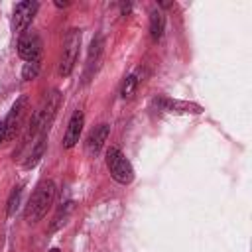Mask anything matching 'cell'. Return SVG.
<instances>
[{
    "label": "cell",
    "instance_id": "obj_1",
    "mask_svg": "<svg viewBox=\"0 0 252 252\" xmlns=\"http://www.w3.org/2000/svg\"><path fill=\"white\" fill-rule=\"evenodd\" d=\"M53 199H55V183L51 179H45L41 181L33 195L30 197L28 201V207H26V220L28 222H37L45 217V213L49 211V207L53 205Z\"/></svg>",
    "mask_w": 252,
    "mask_h": 252
},
{
    "label": "cell",
    "instance_id": "obj_2",
    "mask_svg": "<svg viewBox=\"0 0 252 252\" xmlns=\"http://www.w3.org/2000/svg\"><path fill=\"white\" fill-rule=\"evenodd\" d=\"M106 167L110 171V177L116 183L130 185L134 181V167L118 148H108L106 150Z\"/></svg>",
    "mask_w": 252,
    "mask_h": 252
},
{
    "label": "cell",
    "instance_id": "obj_3",
    "mask_svg": "<svg viewBox=\"0 0 252 252\" xmlns=\"http://www.w3.org/2000/svg\"><path fill=\"white\" fill-rule=\"evenodd\" d=\"M79 47H81V30H69V33L65 35V41H63V53H61V61H59V69L57 73L61 77H69L75 63H77V57H79Z\"/></svg>",
    "mask_w": 252,
    "mask_h": 252
},
{
    "label": "cell",
    "instance_id": "obj_4",
    "mask_svg": "<svg viewBox=\"0 0 252 252\" xmlns=\"http://www.w3.org/2000/svg\"><path fill=\"white\" fill-rule=\"evenodd\" d=\"M37 8H39V4H37V2H32V0L18 2V4L14 6V14H12V30L18 32V33L24 32V30L32 24V20H33Z\"/></svg>",
    "mask_w": 252,
    "mask_h": 252
},
{
    "label": "cell",
    "instance_id": "obj_5",
    "mask_svg": "<svg viewBox=\"0 0 252 252\" xmlns=\"http://www.w3.org/2000/svg\"><path fill=\"white\" fill-rule=\"evenodd\" d=\"M26 108H28V98H26V96H20V98L14 102V106L10 108V112H8L6 120H4L6 140H12V138L16 136V132L20 130L22 120H24V116H26Z\"/></svg>",
    "mask_w": 252,
    "mask_h": 252
},
{
    "label": "cell",
    "instance_id": "obj_6",
    "mask_svg": "<svg viewBox=\"0 0 252 252\" xmlns=\"http://www.w3.org/2000/svg\"><path fill=\"white\" fill-rule=\"evenodd\" d=\"M39 53H41V39L37 33L30 32L26 35L20 37L18 41V55L26 61H37L39 59Z\"/></svg>",
    "mask_w": 252,
    "mask_h": 252
},
{
    "label": "cell",
    "instance_id": "obj_7",
    "mask_svg": "<svg viewBox=\"0 0 252 252\" xmlns=\"http://www.w3.org/2000/svg\"><path fill=\"white\" fill-rule=\"evenodd\" d=\"M83 126H85V114L83 110H75L71 120H69V126H67V132L63 136V148H73L79 138H81V132H83Z\"/></svg>",
    "mask_w": 252,
    "mask_h": 252
},
{
    "label": "cell",
    "instance_id": "obj_8",
    "mask_svg": "<svg viewBox=\"0 0 252 252\" xmlns=\"http://www.w3.org/2000/svg\"><path fill=\"white\" fill-rule=\"evenodd\" d=\"M108 132H110V128H108L106 124H98V126H94V128L91 130L87 142H85L87 154L96 156V154L102 150V146H104V142H106V138H108Z\"/></svg>",
    "mask_w": 252,
    "mask_h": 252
},
{
    "label": "cell",
    "instance_id": "obj_9",
    "mask_svg": "<svg viewBox=\"0 0 252 252\" xmlns=\"http://www.w3.org/2000/svg\"><path fill=\"white\" fill-rule=\"evenodd\" d=\"M156 104H159L165 112H193V114H201L203 112V108L199 104L179 102V100H171V98H159V100H156Z\"/></svg>",
    "mask_w": 252,
    "mask_h": 252
},
{
    "label": "cell",
    "instance_id": "obj_10",
    "mask_svg": "<svg viewBox=\"0 0 252 252\" xmlns=\"http://www.w3.org/2000/svg\"><path fill=\"white\" fill-rule=\"evenodd\" d=\"M163 30H165V16L161 10H152L150 14V35L154 41L161 39L163 35Z\"/></svg>",
    "mask_w": 252,
    "mask_h": 252
},
{
    "label": "cell",
    "instance_id": "obj_11",
    "mask_svg": "<svg viewBox=\"0 0 252 252\" xmlns=\"http://www.w3.org/2000/svg\"><path fill=\"white\" fill-rule=\"evenodd\" d=\"M45 140H47V130H41V134H39V138H37V142H35V146H33L30 158H28L26 163H24L26 167H33V165L39 161V158L43 156V150H45Z\"/></svg>",
    "mask_w": 252,
    "mask_h": 252
},
{
    "label": "cell",
    "instance_id": "obj_12",
    "mask_svg": "<svg viewBox=\"0 0 252 252\" xmlns=\"http://www.w3.org/2000/svg\"><path fill=\"white\" fill-rule=\"evenodd\" d=\"M136 89H138V79H136V75H128V77L124 79V83H122L120 96H122L124 100H128V98H132V96L136 94Z\"/></svg>",
    "mask_w": 252,
    "mask_h": 252
},
{
    "label": "cell",
    "instance_id": "obj_13",
    "mask_svg": "<svg viewBox=\"0 0 252 252\" xmlns=\"http://www.w3.org/2000/svg\"><path fill=\"white\" fill-rule=\"evenodd\" d=\"M73 211V203H65L61 209H59V213L55 215V219H53V222H51V230H55V228H59L65 220H67V217H69V213Z\"/></svg>",
    "mask_w": 252,
    "mask_h": 252
},
{
    "label": "cell",
    "instance_id": "obj_14",
    "mask_svg": "<svg viewBox=\"0 0 252 252\" xmlns=\"http://www.w3.org/2000/svg\"><path fill=\"white\" fill-rule=\"evenodd\" d=\"M37 73H39V59H37V61H28V63H24V69H22V79H24V81L35 79Z\"/></svg>",
    "mask_w": 252,
    "mask_h": 252
},
{
    "label": "cell",
    "instance_id": "obj_15",
    "mask_svg": "<svg viewBox=\"0 0 252 252\" xmlns=\"http://www.w3.org/2000/svg\"><path fill=\"white\" fill-rule=\"evenodd\" d=\"M20 199H22V187H16L8 199V217H14L16 211H18V205H20Z\"/></svg>",
    "mask_w": 252,
    "mask_h": 252
},
{
    "label": "cell",
    "instance_id": "obj_16",
    "mask_svg": "<svg viewBox=\"0 0 252 252\" xmlns=\"http://www.w3.org/2000/svg\"><path fill=\"white\" fill-rule=\"evenodd\" d=\"M100 49H102V39H100V37L93 39V43H91V49H89V65H91L93 57H94V61H96V57H98Z\"/></svg>",
    "mask_w": 252,
    "mask_h": 252
},
{
    "label": "cell",
    "instance_id": "obj_17",
    "mask_svg": "<svg viewBox=\"0 0 252 252\" xmlns=\"http://www.w3.org/2000/svg\"><path fill=\"white\" fill-rule=\"evenodd\" d=\"M6 138V128H4V122H0V142Z\"/></svg>",
    "mask_w": 252,
    "mask_h": 252
},
{
    "label": "cell",
    "instance_id": "obj_18",
    "mask_svg": "<svg viewBox=\"0 0 252 252\" xmlns=\"http://www.w3.org/2000/svg\"><path fill=\"white\" fill-rule=\"evenodd\" d=\"M49 252H61V250H59V248H51Z\"/></svg>",
    "mask_w": 252,
    "mask_h": 252
}]
</instances>
